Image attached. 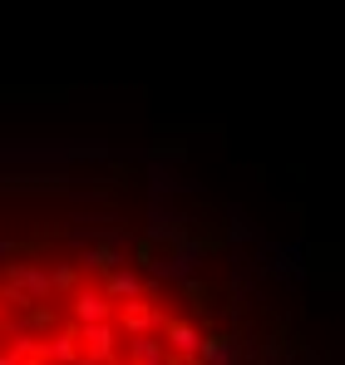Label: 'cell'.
Masks as SVG:
<instances>
[{"mask_svg":"<svg viewBox=\"0 0 345 365\" xmlns=\"http://www.w3.org/2000/svg\"><path fill=\"white\" fill-rule=\"evenodd\" d=\"M0 365H222V331L168 237L45 212H0Z\"/></svg>","mask_w":345,"mask_h":365,"instance_id":"cell-1","label":"cell"}]
</instances>
